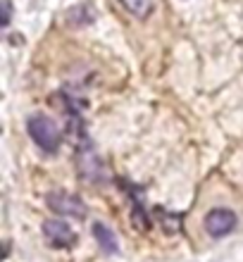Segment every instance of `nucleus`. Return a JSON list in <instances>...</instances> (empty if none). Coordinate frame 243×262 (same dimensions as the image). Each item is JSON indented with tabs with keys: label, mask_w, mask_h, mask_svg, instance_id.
<instances>
[{
	"label": "nucleus",
	"mask_w": 243,
	"mask_h": 262,
	"mask_svg": "<svg viewBox=\"0 0 243 262\" xmlns=\"http://www.w3.org/2000/svg\"><path fill=\"white\" fill-rule=\"evenodd\" d=\"M29 136L34 138V143L46 152H55L62 141V131L57 129V124L46 115H31L27 122Z\"/></svg>",
	"instance_id": "nucleus-1"
},
{
	"label": "nucleus",
	"mask_w": 243,
	"mask_h": 262,
	"mask_svg": "<svg viewBox=\"0 0 243 262\" xmlns=\"http://www.w3.org/2000/svg\"><path fill=\"white\" fill-rule=\"evenodd\" d=\"M77 169L89 184H103V181L107 179L103 160L91 148V143H83L77 148Z\"/></svg>",
	"instance_id": "nucleus-2"
},
{
	"label": "nucleus",
	"mask_w": 243,
	"mask_h": 262,
	"mask_svg": "<svg viewBox=\"0 0 243 262\" xmlns=\"http://www.w3.org/2000/svg\"><path fill=\"white\" fill-rule=\"evenodd\" d=\"M46 203L57 214H67V217H77V220L86 217V203L79 195L67 193V191H53V193H48Z\"/></svg>",
	"instance_id": "nucleus-3"
},
{
	"label": "nucleus",
	"mask_w": 243,
	"mask_h": 262,
	"mask_svg": "<svg viewBox=\"0 0 243 262\" xmlns=\"http://www.w3.org/2000/svg\"><path fill=\"white\" fill-rule=\"evenodd\" d=\"M236 212L229 207H215L205 214V231L212 238H222V236L231 234L236 229Z\"/></svg>",
	"instance_id": "nucleus-4"
},
{
	"label": "nucleus",
	"mask_w": 243,
	"mask_h": 262,
	"mask_svg": "<svg viewBox=\"0 0 243 262\" xmlns=\"http://www.w3.org/2000/svg\"><path fill=\"white\" fill-rule=\"evenodd\" d=\"M43 236L55 248H72L77 243V234L72 231V227L64 220H57V217L43 222Z\"/></svg>",
	"instance_id": "nucleus-5"
},
{
	"label": "nucleus",
	"mask_w": 243,
	"mask_h": 262,
	"mask_svg": "<svg viewBox=\"0 0 243 262\" xmlns=\"http://www.w3.org/2000/svg\"><path fill=\"white\" fill-rule=\"evenodd\" d=\"M93 238L98 241L100 250H105L107 255H115V253H119L117 236H115V231H112L107 224H103V222H96V224H93Z\"/></svg>",
	"instance_id": "nucleus-6"
},
{
	"label": "nucleus",
	"mask_w": 243,
	"mask_h": 262,
	"mask_svg": "<svg viewBox=\"0 0 243 262\" xmlns=\"http://www.w3.org/2000/svg\"><path fill=\"white\" fill-rule=\"evenodd\" d=\"M67 21L72 27H89L91 21H96V10L91 3H79L77 7H72L67 12Z\"/></svg>",
	"instance_id": "nucleus-7"
},
{
	"label": "nucleus",
	"mask_w": 243,
	"mask_h": 262,
	"mask_svg": "<svg viewBox=\"0 0 243 262\" xmlns=\"http://www.w3.org/2000/svg\"><path fill=\"white\" fill-rule=\"evenodd\" d=\"M119 5L124 7L129 14H134V17L148 19L155 10V0H119Z\"/></svg>",
	"instance_id": "nucleus-8"
},
{
	"label": "nucleus",
	"mask_w": 243,
	"mask_h": 262,
	"mask_svg": "<svg viewBox=\"0 0 243 262\" xmlns=\"http://www.w3.org/2000/svg\"><path fill=\"white\" fill-rule=\"evenodd\" d=\"M10 14H12V10H10V0H3V27L10 24Z\"/></svg>",
	"instance_id": "nucleus-9"
}]
</instances>
